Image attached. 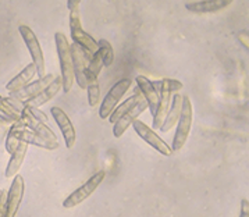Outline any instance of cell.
<instances>
[{"label":"cell","instance_id":"1","mask_svg":"<svg viewBox=\"0 0 249 217\" xmlns=\"http://www.w3.org/2000/svg\"><path fill=\"white\" fill-rule=\"evenodd\" d=\"M54 42H56V48H57V56L60 61V70H61V89L64 90V93H69L72 85H74V70H72V61H71L70 53V43L67 38L64 36L63 32H56L54 34Z\"/></svg>","mask_w":249,"mask_h":217},{"label":"cell","instance_id":"2","mask_svg":"<svg viewBox=\"0 0 249 217\" xmlns=\"http://www.w3.org/2000/svg\"><path fill=\"white\" fill-rule=\"evenodd\" d=\"M70 34L72 42L80 46L87 61H89L95 52H98V42L90 36L87 31H84L80 18V10L70 11Z\"/></svg>","mask_w":249,"mask_h":217},{"label":"cell","instance_id":"3","mask_svg":"<svg viewBox=\"0 0 249 217\" xmlns=\"http://www.w3.org/2000/svg\"><path fill=\"white\" fill-rule=\"evenodd\" d=\"M192 119H194V110L192 103L188 96H182V106L179 113L178 121H177V129H176V137L173 141V152H178L184 148L187 139L190 137L191 127H192Z\"/></svg>","mask_w":249,"mask_h":217},{"label":"cell","instance_id":"4","mask_svg":"<svg viewBox=\"0 0 249 217\" xmlns=\"http://www.w3.org/2000/svg\"><path fill=\"white\" fill-rule=\"evenodd\" d=\"M18 32L22 36V40L25 43V46L28 48L31 57H32V63L36 67V74L40 77H43L46 74V67H45V56H43V50L40 48V43L35 32L31 30L28 25H20L18 27Z\"/></svg>","mask_w":249,"mask_h":217},{"label":"cell","instance_id":"5","mask_svg":"<svg viewBox=\"0 0 249 217\" xmlns=\"http://www.w3.org/2000/svg\"><path fill=\"white\" fill-rule=\"evenodd\" d=\"M105 177H106V171L105 170H100L96 174H93L84 185H81L78 189H75L71 194L70 197H67L64 199L63 206L66 207V209H71V207H75L77 205L82 203L84 200H87L98 189L100 184L103 182Z\"/></svg>","mask_w":249,"mask_h":217},{"label":"cell","instance_id":"6","mask_svg":"<svg viewBox=\"0 0 249 217\" xmlns=\"http://www.w3.org/2000/svg\"><path fill=\"white\" fill-rule=\"evenodd\" d=\"M131 81L130 78H124L116 82L109 92L106 93V96L103 98V102L100 105L99 108V116L100 119L106 120L111 114V111L114 110V108L119 105L120 99L125 95V92L131 88Z\"/></svg>","mask_w":249,"mask_h":217},{"label":"cell","instance_id":"7","mask_svg":"<svg viewBox=\"0 0 249 217\" xmlns=\"http://www.w3.org/2000/svg\"><path fill=\"white\" fill-rule=\"evenodd\" d=\"M132 128L135 129V132L140 135L141 138L143 139L146 144H149L150 146L153 149H156L159 153L161 155H164V156H171V153H173V150L170 148L169 145L163 141V139L160 138L159 135L153 131V129L148 127L143 121H141V120H134L132 121Z\"/></svg>","mask_w":249,"mask_h":217},{"label":"cell","instance_id":"8","mask_svg":"<svg viewBox=\"0 0 249 217\" xmlns=\"http://www.w3.org/2000/svg\"><path fill=\"white\" fill-rule=\"evenodd\" d=\"M71 61H72V70H74V79L78 84L81 89H87V67H88V61L84 54V52L77 43L70 45Z\"/></svg>","mask_w":249,"mask_h":217},{"label":"cell","instance_id":"9","mask_svg":"<svg viewBox=\"0 0 249 217\" xmlns=\"http://www.w3.org/2000/svg\"><path fill=\"white\" fill-rule=\"evenodd\" d=\"M16 126V132H17V138L20 141H24L30 145H35L38 148L46 149V150H56L59 148V142H49L45 138H42L40 135H38L36 132H34L32 129L28 127H25V123L24 120L22 121H17V123H13Z\"/></svg>","mask_w":249,"mask_h":217},{"label":"cell","instance_id":"10","mask_svg":"<svg viewBox=\"0 0 249 217\" xmlns=\"http://www.w3.org/2000/svg\"><path fill=\"white\" fill-rule=\"evenodd\" d=\"M50 113L53 114V119L56 121V124L59 126L60 131L64 137L66 148L71 149L75 145V141H77V132H75V128H74L71 120L66 114V111L63 108H57V106L50 108Z\"/></svg>","mask_w":249,"mask_h":217},{"label":"cell","instance_id":"11","mask_svg":"<svg viewBox=\"0 0 249 217\" xmlns=\"http://www.w3.org/2000/svg\"><path fill=\"white\" fill-rule=\"evenodd\" d=\"M146 108H148V103H146V100L142 96V98L140 99V102H138L134 108H131V110H128L125 114H123V116L113 124V126H114V127H113V135H114L116 138L123 137V134H124V132L127 131V128L132 124V121L138 119Z\"/></svg>","mask_w":249,"mask_h":217},{"label":"cell","instance_id":"12","mask_svg":"<svg viewBox=\"0 0 249 217\" xmlns=\"http://www.w3.org/2000/svg\"><path fill=\"white\" fill-rule=\"evenodd\" d=\"M54 79V75L53 74H45L43 77H40L39 79L34 81V82H30L28 85H25L24 88H21L20 90L14 92V93H10V98H13L14 100L20 102V103H24L27 102L28 99L36 96L38 93H40L43 89L46 88L49 85L50 82Z\"/></svg>","mask_w":249,"mask_h":217},{"label":"cell","instance_id":"13","mask_svg":"<svg viewBox=\"0 0 249 217\" xmlns=\"http://www.w3.org/2000/svg\"><path fill=\"white\" fill-rule=\"evenodd\" d=\"M24 189H25L24 178L20 174H16L10 191L7 194V209H6L4 217H14L17 215L21 202H22V197H24Z\"/></svg>","mask_w":249,"mask_h":217},{"label":"cell","instance_id":"14","mask_svg":"<svg viewBox=\"0 0 249 217\" xmlns=\"http://www.w3.org/2000/svg\"><path fill=\"white\" fill-rule=\"evenodd\" d=\"M160 90H159V102H158V106L156 110L153 113V129H159L163 124V121L166 119V114H167V110L170 106V100H171V90L167 88V85L160 81Z\"/></svg>","mask_w":249,"mask_h":217},{"label":"cell","instance_id":"15","mask_svg":"<svg viewBox=\"0 0 249 217\" xmlns=\"http://www.w3.org/2000/svg\"><path fill=\"white\" fill-rule=\"evenodd\" d=\"M234 0H199V1H190L185 4V9L195 14H209L217 13L229 7Z\"/></svg>","mask_w":249,"mask_h":217},{"label":"cell","instance_id":"16","mask_svg":"<svg viewBox=\"0 0 249 217\" xmlns=\"http://www.w3.org/2000/svg\"><path fill=\"white\" fill-rule=\"evenodd\" d=\"M21 117H22L24 123H25V127L32 129L34 132H36L38 135H40L42 138H45L49 142H57V137L53 132V129H50L46 123H43V121H40L36 117H34L30 111L25 110L24 108L21 110Z\"/></svg>","mask_w":249,"mask_h":217},{"label":"cell","instance_id":"17","mask_svg":"<svg viewBox=\"0 0 249 217\" xmlns=\"http://www.w3.org/2000/svg\"><path fill=\"white\" fill-rule=\"evenodd\" d=\"M61 85H63V82H61V77H60V75L54 77V79H53L49 85L43 89L40 93H38V95H36V96H34V98L28 99L27 102H24V103H22V106L39 108V106H42V105L48 103L50 99L54 98V96L59 93L60 90H61Z\"/></svg>","mask_w":249,"mask_h":217},{"label":"cell","instance_id":"18","mask_svg":"<svg viewBox=\"0 0 249 217\" xmlns=\"http://www.w3.org/2000/svg\"><path fill=\"white\" fill-rule=\"evenodd\" d=\"M181 106H182V95H179L178 92L174 93V96L170 100L169 110H167V114H166V119L163 121L160 131L161 132H169L170 129H173L176 127L177 121H178L179 113H181Z\"/></svg>","mask_w":249,"mask_h":217},{"label":"cell","instance_id":"19","mask_svg":"<svg viewBox=\"0 0 249 217\" xmlns=\"http://www.w3.org/2000/svg\"><path fill=\"white\" fill-rule=\"evenodd\" d=\"M135 81L138 84V88H140L142 96H143V99L148 103L150 113L153 114L155 110H156V106H158V102H159V92L156 89V85L152 84L149 79L146 78V77H143V75H138Z\"/></svg>","mask_w":249,"mask_h":217},{"label":"cell","instance_id":"20","mask_svg":"<svg viewBox=\"0 0 249 217\" xmlns=\"http://www.w3.org/2000/svg\"><path fill=\"white\" fill-rule=\"evenodd\" d=\"M30 148V144L24 142V141H20L17 148L14 149V152L10 153L11 158L9 160V164H7V168H6V173L4 176L6 178H13L16 174H18L21 166L24 163V159H25V155H27V150Z\"/></svg>","mask_w":249,"mask_h":217},{"label":"cell","instance_id":"21","mask_svg":"<svg viewBox=\"0 0 249 217\" xmlns=\"http://www.w3.org/2000/svg\"><path fill=\"white\" fill-rule=\"evenodd\" d=\"M36 75V67L34 63H30L25 69L21 71L17 77L9 81V84L6 85V89L9 93H14L17 90H20L21 88H24L25 85H28L31 81L34 79V77Z\"/></svg>","mask_w":249,"mask_h":217},{"label":"cell","instance_id":"22","mask_svg":"<svg viewBox=\"0 0 249 217\" xmlns=\"http://www.w3.org/2000/svg\"><path fill=\"white\" fill-rule=\"evenodd\" d=\"M141 98H142V93H141L140 88H137L135 89V93H134L131 98H128L125 102H123V103H120V106H116L114 110L111 111V114L107 117L110 121V124H114L123 114H125L128 110H131V108H134V106L140 102Z\"/></svg>","mask_w":249,"mask_h":217},{"label":"cell","instance_id":"23","mask_svg":"<svg viewBox=\"0 0 249 217\" xmlns=\"http://www.w3.org/2000/svg\"><path fill=\"white\" fill-rule=\"evenodd\" d=\"M0 119L7 121V123H17L22 121L21 117V110L11 105L7 99H4L0 95Z\"/></svg>","mask_w":249,"mask_h":217},{"label":"cell","instance_id":"24","mask_svg":"<svg viewBox=\"0 0 249 217\" xmlns=\"http://www.w3.org/2000/svg\"><path fill=\"white\" fill-rule=\"evenodd\" d=\"M87 79H88V84H87L88 103H89L90 108H96L100 100V87L99 84H98V78L92 77V75H89L87 72Z\"/></svg>","mask_w":249,"mask_h":217},{"label":"cell","instance_id":"25","mask_svg":"<svg viewBox=\"0 0 249 217\" xmlns=\"http://www.w3.org/2000/svg\"><path fill=\"white\" fill-rule=\"evenodd\" d=\"M98 50L103 61V67H110L114 63V50L109 40L100 39L98 42Z\"/></svg>","mask_w":249,"mask_h":217},{"label":"cell","instance_id":"26","mask_svg":"<svg viewBox=\"0 0 249 217\" xmlns=\"http://www.w3.org/2000/svg\"><path fill=\"white\" fill-rule=\"evenodd\" d=\"M103 69V61H102V57H100L99 50L93 53L92 59L88 61V67H87V72L92 75V77H99L100 71Z\"/></svg>","mask_w":249,"mask_h":217},{"label":"cell","instance_id":"27","mask_svg":"<svg viewBox=\"0 0 249 217\" xmlns=\"http://www.w3.org/2000/svg\"><path fill=\"white\" fill-rule=\"evenodd\" d=\"M18 142H20V139L17 138L16 126L13 124V127H11L10 131H9V134H7V139H6V150H7V153H13L14 149L17 148Z\"/></svg>","mask_w":249,"mask_h":217},{"label":"cell","instance_id":"28","mask_svg":"<svg viewBox=\"0 0 249 217\" xmlns=\"http://www.w3.org/2000/svg\"><path fill=\"white\" fill-rule=\"evenodd\" d=\"M166 85H167V88L171 90V93H176V92H178L182 89V82H179L178 79H171V78H163L161 79Z\"/></svg>","mask_w":249,"mask_h":217},{"label":"cell","instance_id":"29","mask_svg":"<svg viewBox=\"0 0 249 217\" xmlns=\"http://www.w3.org/2000/svg\"><path fill=\"white\" fill-rule=\"evenodd\" d=\"M7 189H1L0 192V217L6 216V209H7Z\"/></svg>","mask_w":249,"mask_h":217},{"label":"cell","instance_id":"30","mask_svg":"<svg viewBox=\"0 0 249 217\" xmlns=\"http://www.w3.org/2000/svg\"><path fill=\"white\" fill-rule=\"evenodd\" d=\"M241 216L248 217L249 216V202L248 199H242L241 202Z\"/></svg>","mask_w":249,"mask_h":217},{"label":"cell","instance_id":"31","mask_svg":"<svg viewBox=\"0 0 249 217\" xmlns=\"http://www.w3.org/2000/svg\"><path fill=\"white\" fill-rule=\"evenodd\" d=\"M81 0H67V9L70 11L80 10Z\"/></svg>","mask_w":249,"mask_h":217},{"label":"cell","instance_id":"32","mask_svg":"<svg viewBox=\"0 0 249 217\" xmlns=\"http://www.w3.org/2000/svg\"><path fill=\"white\" fill-rule=\"evenodd\" d=\"M0 192H1V189H0Z\"/></svg>","mask_w":249,"mask_h":217}]
</instances>
